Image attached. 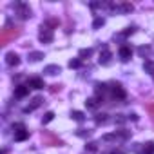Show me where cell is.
I'll list each match as a JSON object with an SVG mask.
<instances>
[{
  "label": "cell",
  "mask_w": 154,
  "mask_h": 154,
  "mask_svg": "<svg viewBox=\"0 0 154 154\" xmlns=\"http://www.w3.org/2000/svg\"><path fill=\"white\" fill-rule=\"evenodd\" d=\"M20 27H9V26H6L4 29H2V35H0V45H8L9 44V40H15L17 36H20Z\"/></svg>",
  "instance_id": "6da1fadb"
},
{
  "label": "cell",
  "mask_w": 154,
  "mask_h": 154,
  "mask_svg": "<svg viewBox=\"0 0 154 154\" xmlns=\"http://www.w3.org/2000/svg\"><path fill=\"white\" fill-rule=\"evenodd\" d=\"M15 9H17V17H18L20 20H27V18L31 17V9H29V6L24 4V2H17V4H15Z\"/></svg>",
  "instance_id": "7a4b0ae2"
},
{
  "label": "cell",
  "mask_w": 154,
  "mask_h": 154,
  "mask_svg": "<svg viewBox=\"0 0 154 154\" xmlns=\"http://www.w3.org/2000/svg\"><path fill=\"white\" fill-rule=\"evenodd\" d=\"M42 140H44V145H49V147H54V145L62 147L63 145V141L58 140V136H54L53 132H42Z\"/></svg>",
  "instance_id": "3957f363"
},
{
  "label": "cell",
  "mask_w": 154,
  "mask_h": 154,
  "mask_svg": "<svg viewBox=\"0 0 154 154\" xmlns=\"http://www.w3.org/2000/svg\"><path fill=\"white\" fill-rule=\"evenodd\" d=\"M38 38H40V42H44V44L53 42V29H47V27H44V26H42V31H40Z\"/></svg>",
  "instance_id": "277c9868"
},
{
  "label": "cell",
  "mask_w": 154,
  "mask_h": 154,
  "mask_svg": "<svg viewBox=\"0 0 154 154\" xmlns=\"http://www.w3.org/2000/svg\"><path fill=\"white\" fill-rule=\"evenodd\" d=\"M42 103H44V98H42V96H35V98L31 100V103H29V105H27V107L24 109V112H31V111L38 109V107H40Z\"/></svg>",
  "instance_id": "5b68a950"
},
{
  "label": "cell",
  "mask_w": 154,
  "mask_h": 154,
  "mask_svg": "<svg viewBox=\"0 0 154 154\" xmlns=\"http://www.w3.org/2000/svg\"><path fill=\"white\" fill-rule=\"evenodd\" d=\"M131 56H132V49L129 45H122L120 47V58H122V62H129Z\"/></svg>",
  "instance_id": "8992f818"
},
{
  "label": "cell",
  "mask_w": 154,
  "mask_h": 154,
  "mask_svg": "<svg viewBox=\"0 0 154 154\" xmlns=\"http://www.w3.org/2000/svg\"><path fill=\"white\" fill-rule=\"evenodd\" d=\"M98 62H100L102 65H109V63H111V51H109L107 47H103V51L100 53V58H98Z\"/></svg>",
  "instance_id": "52a82bcc"
},
{
  "label": "cell",
  "mask_w": 154,
  "mask_h": 154,
  "mask_svg": "<svg viewBox=\"0 0 154 154\" xmlns=\"http://www.w3.org/2000/svg\"><path fill=\"white\" fill-rule=\"evenodd\" d=\"M6 62H8L9 67H17V65L20 63V58H18L17 53H8V54H6Z\"/></svg>",
  "instance_id": "ba28073f"
},
{
  "label": "cell",
  "mask_w": 154,
  "mask_h": 154,
  "mask_svg": "<svg viewBox=\"0 0 154 154\" xmlns=\"http://www.w3.org/2000/svg\"><path fill=\"white\" fill-rule=\"evenodd\" d=\"M111 91H112V96H114V98H118V100H123V98H125V91L122 89L120 84H112V89H111Z\"/></svg>",
  "instance_id": "9c48e42d"
},
{
  "label": "cell",
  "mask_w": 154,
  "mask_h": 154,
  "mask_svg": "<svg viewBox=\"0 0 154 154\" xmlns=\"http://www.w3.org/2000/svg\"><path fill=\"white\" fill-rule=\"evenodd\" d=\"M29 89H31L29 85H18V87L15 89V96H17V98H26V96L29 94Z\"/></svg>",
  "instance_id": "30bf717a"
},
{
  "label": "cell",
  "mask_w": 154,
  "mask_h": 154,
  "mask_svg": "<svg viewBox=\"0 0 154 154\" xmlns=\"http://www.w3.org/2000/svg\"><path fill=\"white\" fill-rule=\"evenodd\" d=\"M27 85H29L31 89H44V87H45L44 80H42V78H36V76L29 80V84H27Z\"/></svg>",
  "instance_id": "8fae6325"
},
{
  "label": "cell",
  "mask_w": 154,
  "mask_h": 154,
  "mask_svg": "<svg viewBox=\"0 0 154 154\" xmlns=\"http://www.w3.org/2000/svg\"><path fill=\"white\" fill-rule=\"evenodd\" d=\"M27 138H29V131H26V129L15 132V140H17V141H24V140H27Z\"/></svg>",
  "instance_id": "7c38bea8"
},
{
  "label": "cell",
  "mask_w": 154,
  "mask_h": 154,
  "mask_svg": "<svg viewBox=\"0 0 154 154\" xmlns=\"http://www.w3.org/2000/svg\"><path fill=\"white\" fill-rule=\"evenodd\" d=\"M118 11H122V13H132V11H134V6L129 4V2H123V4L118 8Z\"/></svg>",
  "instance_id": "4fadbf2b"
},
{
  "label": "cell",
  "mask_w": 154,
  "mask_h": 154,
  "mask_svg": "<svg viewBox=\"0 0 154 154\" xmlns=\"http://www.w3.org/2000/svg\"><path fill=\"white\" fill-rule=\"evenodd\" d=\"M44 72H47V74H51V76H53V74H58V72H60V65L51 63V65H47V67H45V71H44Z\"/></svg>",
  "instance_id": "5bb4252c"
},
{
  "label": "cell",
  "mask_w": 154,
  "mask_h": 154,
  "mask_svg": "<svg viewBox=\"0 0 154 154\" xmlns=\"http://www.w3.org/2000/svg\"><path fill=\"white\" fill-rule=\"evenodd\" d=\"M100 103H102V100H96V98H89V100L85 102L87 109H96V107H98Z\"/></svg>",
  "instance_id": "9a60e30c"
},
{
  "label": "cell",
  "mask_w": 154,
  "mask_h": 154,
  "mask_svg": "<svg viewBox=\"0 0 154 154\" xmlns=\"http://www.w3.org/2000/svg\"><path fill=\"white\" fill-rule=\"evenodd\" d=\"M42 58H44V53H40V51L29 53V60H31V62H38V60H42Z\"/></svg>",
  "instance_id": "2e32d148"
},
{
  "label": "cell",
  "mask_w": 154,
  "mask_h": 154,
  "mask_svg": "<svg viewBox=\"0 0 154 154\" xmlns=\"http://www.w3.org/2000/svg\"><path fill=\"white\" fill-rule=\"evenodd\" d=\"M94 91H96L98 96H103V94L107 93V85H105V84H96V89H94Z\"/></svg>",
  "instance_id": "e0dca14e"
},
{
  "label": "cell",
  "mask_w": 154,
  "mask_h": 154,
  "mask_svg": "<svg viewBox=\"0 0 154 154\" xmlns=\"http://www.w3.org/2000/svg\"><path fill=\"white\" fill-rule=\"evenodd\" d=\"M71 118L76 120V122H84L85 116H84V112H80V111H72V112H71Z\"/></svg>",
  "instance_id": "ac0fdd59"
},
{
  "label": "cell",
  "mask_w": 154,
  "mask_h": 154,
  "mask_svg": "<svg viewBox=\"0 0 154 154\" xmlns=\"http://www.w3.org/2000/svg\"><path fill=\"white\" fill-rule=\"evenodd\" d=\"M80 65H82V60H80V58H74V60L69 62V67H71V69H78Z\"/></svg>",
  "instance_id": "d6986e66"
},
{
  "label": "cell",
  "mask_w": 154,
  "mask_h": 154,
  "mask_svg": "<svg viewBox=\"0 0 154 154\" xmlns=\"http://www.w3.org/2000/svg\"><path fill=\"white\" fill-rule=\"evenodd\" d=\"M53 118H54V112H53V111L45 112V114H44V120H42V122H44V125H45V123H49V122H53Z\"/></svg>",
  "instance_id": "ffe728a7"
},
{
  "label": "cell",
  "mask_w": 154,
  "mask_h": 154,
  "mask_svg": "<svg viewBox=\"0 0 154 154\" xmlns=\"http://www.w3.org/2000/svg\"><path fill=\"white\" fill-rule=\"evenodd\" d=\"M93 54V49H82L80 51V58H89Z\"/></svg>",
  "instance_id": "44dd1931"
},
{
  "label": "cell",
  "mask_w": 154,
  "mask_h": 154,
  "mask_svg": "<svg viewBox=\"0 0 154 154\" xmlns=\"http://www.w3.org/2000/svg\"><path fill=\"white\" fill-rule=\"evenodd\" d=\"M94 120H96V123H105V122H107V114H103V112H102V114H96Z\"/></svg>",
  "instance_id": "7402d4cb"
},
{
  "label": "cell",
  "mask_w": 154,
  "mask_h": 154,
  "mask_svg": "<svg viewBox=\"0 0 154 154\" xmlns=\"http://www.w3.org/2000/svg\"><path fill=\"white\" fill-rule=\"evenodd\" d=\"M103 26V18H94V22H93V29H98V27H102Z\"/></svg>",
  "instance_id": "603a6c76"
},
{
  "label": "cell",
  "mask_w": 154,
  "mask_h": 154,
  "mask_svg": "<svg viewBox=\"0 0 154 154\" xmlns=\"http://www.w3.org/2000/svg\"><path fill=\"white\" fill-rule=\"evenodd\" d=\"M143 152H149V154H152V152H154V143H152V141L145 143V150H143Z\"/></svg>",
  "instance_id": "cb8c5ba5"
},
{
  "label": "cell",
  "mask_w": 154,
  "mask_h": 154,
  "mask_svg": "<svg viewBox=\"0 0 154 154\" xmlns=\"http://www.w3.org/2000/svg\"><path fill=\"white\" fill-rule=\"evenodd\" d=\"M87 150H91V152H96V150H98V147H96V143H94V141H91V143H87Z\"/></svg>",
  "instance_id": "d4e9b609"
},
{
  "label": "cell",
  "mask_w": 154,
  "mask_h": 154,
  "mask_svg": "<svg viewBox=\"0 0 154 154\" xmlns=\"http://www.w3.org/2000/svg\"><path fill=\"white\" fill-rule=\"evenodd\" d=\"M147 111H149V114H150V118L154 120V103H147Z\"/></svg>",
  "instance_id": "484cf974"
},
{
  "label": "cell",
  "mask_w": 154,
  "mask_h": 154,
  "mask_svg": "<svg viewBox=\"0 0 154 154\" xmlns=\"http://www.w3.org/2000/svg\"><path fill=\"white\" fill-rule=\"evenodd\" d=\"M60 89H62V85H58V84H54V85H51V89H49V91H51V93L54 94V93H60Z\"/></svg>",
  "instance_id": "4316f807"
},
{
  "label": "cell",
  "mask_w": 154,
  "mask_h": 154,
  "mask_svg": "<svg viewBox=\"0 0 154 154\" xmlns=\"http://www.w3.org/2000/svg\"><path fill=\"white\" fill-rule=\"evenodd\" d=\"M145 69H147V71H150V72L154 74V65H152L150 62H147V63H145Z\"/></svg>",
  "instance_id": "83f0119b"
},
{
  "label": "cell",
  "mask_w": 154,
  "mask_h": 154,
  "mask_svg": "<svg viewBox=\"0 0 154 154\" xmlns=\"http://www.w3.org/2000/svg\"><path fill=\"white\" fill-rule=\"evenodd\" d=\"M123 122H125L123 114H116V123H123Z\"/></svg>",
  "instance_id": "f1b7e54d"
},
{
  "label": "cell",
  "mask_w": 154,
  "mask_h": 154,
  "mask_svg": "<svg viewBox=\"0 0 154 154\" xmlns=\"http://www.w3.org/2000/svg\"><path fill=\"white\" fill-rule=\"evenodd\" d=\"M109 154H125V152H123V150H116V149H114V150H111Z\"/></svg>",
  "instance_id": "f546056e"
},
{
  "label": "cell",
  "mask_w": 154,
  "mask_h": 154,
  "mask_svg": "<svg viewBox=\"0 0 154 154\" xmlns=\"http://www.w3.org/2000/svg\"><path fill=\"white\" fill-rule=\"evenodd\" d=\"M143 154H149V152H143Z\"/></svg>",
  "instance_id": "4dcf8cb0"
},
{
  "label": "cell",
  "mask_w": 154,
  "mask_h": 154,
  "mask_svg": "<svg viewBox=\"0 0 154 154\" xmlns=\"http://www.w3.org/2000/svg\"><path fill=\"white\" fill-rule=\"evenodd\" d=\"M152 76H154V74H152Z\"/></svg>",
  "instance_id": "1f68e13d"
}]
</instances>
